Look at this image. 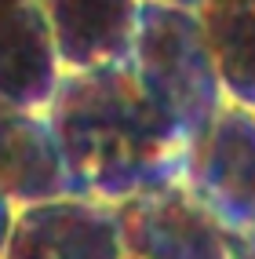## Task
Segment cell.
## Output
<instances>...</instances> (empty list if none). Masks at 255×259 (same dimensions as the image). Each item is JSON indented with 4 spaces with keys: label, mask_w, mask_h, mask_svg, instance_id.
<instances>
[{
    "label": "cell",
    "mask_w": 255,
    "mask_h": 259,
    "mask_svg": "<svg viewBox=\"0 0 255 259\" xmlns=\"http://www.w3.org/2000/svg\"><path fill=\"white\" fill-rule=\"evenodd\" d=\"M128 259H233L226 230L182 179L117 204Z\"/></svg>",
    "instance_id": "277c9868"
},
{
    "label": "cell",
    "mask_w": 255,
    "mask_h": 259,
    "mask_svg": "<svg viewBox=\"0 0 255 259\" xmlns=\"http://www.w3.org/2000/svg\"><path fill=\"white\" fill-rule=\"evenodd\" d=\"M11 223H15V208L0 197V259H4V245H8V234H11Z\"/></svg>",
    "instance_id": "8fae6325"
},
{
    "label": "cell",
    "mask_w": 255,
    "mask_h": 259,
    "mask_svg": "<svg viewBox=\"0 0 255 259\" xmlns=\"http://www.w3.org/2000/svg\"><path fill=\"white\" fill-rule=\"evenodd\" d=\"M233 259H255V234H226Z\"/></svg>",
    "instance_id": "30bf717a"
},
{
    "label": "cell",
    "mask_w": 255,
    "mask_h": 259,
    "mask_svg": "<svg viewBox=\"0 0 255 259\" xmlns=\"http://www.w3.org/2000/svg\"><path fill=\"white\" fill-rule=\"evenodd\" d=\"M4 259H128L117 204L62 194L15 208Z\"/></svg>",
    "instance_id": "5b68a950"
},
{
    "label": "cell",
    "mask_w": 255,
    "mask_h": 259,
    "mask_svg": "<svg viewBox=\"0 0 255 259\" xmlns=\"http://www.w3.org/2000/svg\"><path fill=\"white\" fill-rule=\"evenodd\" d=\"M15 4H29V0H0V11H4V8H15Z\"/></svg>",
    "instance_id": "4fadbf2b"
},
{
    "label": "cell",
    "mask_w": 255,
    "mask_h": 259,
    "mask_svg": "<svg viewBox=\"0 0 255 259\" xmlns=\"http://www.w3.org/2000/svg\"><path fill=\"white\" fill-rule=\"evenodd\" d=\"M128 62L146 99L186 143H193L226 102L197 11L142 0Z\"/></svg>",
    "instance_id": "7a4b0ae2"
},
{
    "label": "cell",
    "mask_w": 255,
    "mask_h": 259,
    "mask_svg": "<svg viewBox=\"0 0 255 259\" xmlns=\"http://www.w3.org/2000/svg\"><path fill=\"white\" fill-rule=\"evenodd\" d=\"M62 73L128 62L142 0H40Z\"/></svg>",
    "instance_id": "8992f818"
},
{
    "label": "cell",
    "mask_w": 255,
    "mask_h": 259,
    "mask_svg": "<svg viewBox=\"0 0 255 259\" xmlns=\"http://www.w3.org/2000/svg\"><path fill=\"white\" fill-rule=\"evenodd\" d=\"M70 194L47 113L0 102V197L11 208Z\"/></svg>",
    "instance_id": "ba28073f"
},
{
    "label": "cell",
    "mask_w": 255,
    "mask_h": 259,
    "mask_svg": "<svg viewBox=\"0 0 255 259\" xmlns=\"http://www.w3.org/2000/svg\"><path fill=\"white\" fill-rule=\"evenodd\" d=\"M182 183L226 234H255V110L223 102L186 150Z\"/></svg>",
    "instance_id": "3957f363"
},
{
    "label": "cell",
    "mask_w": 255,
    "mask_h": 259,
    "mask_svg": "<svg viewBox=\"0 0 255 259\" xmlns=\"http://www.w3.org/2000/svg\"><path fill=\"white\" fill-rule=\"evenodd\" d=\"M47 120L70 194L121 204L182 179L190 143L146 99L131 62L62 73Z\"/></svg>",
    "instance_id": "6da1fadb"
},
{
    "label": "cell",
    "mask_w": 255,
    "mask_h": 259,
    "mask_svg": "<svg viewBox=\"0 0 255 259\" xmlns=\"http://www.w3.org/2000/svg\"><path fill=\"white\" fill-rule=\"evenodd\" d=\"M62 66L40 0L0 11V102L47 113Z\"/></svg>",
    "instance_id": "52a82bcc"
},
{
    "label": "cell",
    "mask_w": 255,
    "mask_h": 259,
    "mask_svg": "<svg viewBox=\"0 0 255 259\" xmlns=\"http://www.w3.org/2000/svg\"><path fill=\"white\" fill-rule=\"evenodd\" d=\"M157 4H172V8H186V11H200L204 0H157Z\"/></svg>",
    "instance_id": "7c38bea8"
},
{
    "label": "cell",
    "mask_w": 255,
    "mask_h": 259,
    "mask_svg": "<svg viewBox=\"0 0 255 259\" xmlns=\"http://www.w3.org/2000/svg\"><path fill=\"white\" fill-rule=\"evenodd\" d=\"M197 15L226 102L255 110V0H204Z\"/></svg>",
    "instance_id": "9c48e42d"
}]
</instances>
